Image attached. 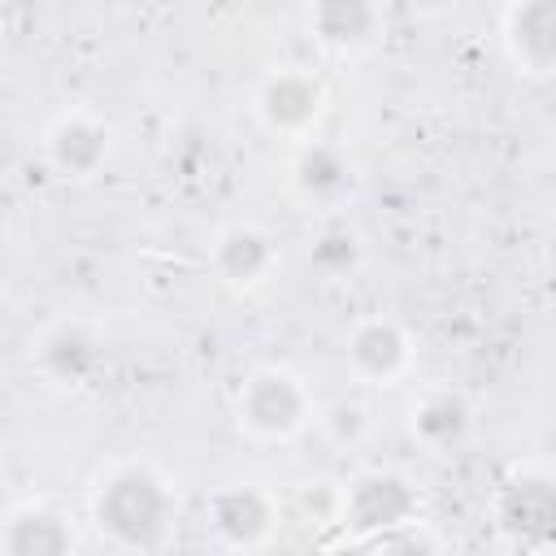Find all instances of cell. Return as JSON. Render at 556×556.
Returning <instances> with one entry per match:
<instances>
[{
  "label": "cell",
  "mask_w": 556,
  "mask_h": 556,
  "mask_svg": "<svg viewBox=\"0 0 556 556\" xmlns=\"http://www.w3.org/2000/svg\"><path fill=\"white\" fill-rule=\"evenodd\" d=\"M308 22L326 48L352 52L378 35V4L374 0H313Z\"/></svg>",
  "instance_id": "obj_11"
},
{
  "label": "cell",
  "mask_w": 556,
  "mask_h": 556,
  "mask_svg": "<svg viewBox=\"0 0 556 556\" xmlns=\"http://www.w3.org/2000/svg\"><path fill=\"white\" fill-rule=\"evenodd\" d=\"M348 356H352L356 374H365V378H374V382H387V378H395V374L404 369V361H408V339H404V330H400L395 321L369 317V321H361V326L352 330Z\"/></svg>",
  "instance_id": "obj_12"
},
{
  "label": "cell",
  "mask_w": 556,
  "mask_h": 556,
  "mask_svg": "<svg viewBox=\"0 0 556 556\" xmlns=\"http://www.w3.org/2000/svg\"><path fill=\"white\" fill-rule=\"evenodd\" d=\"M339 513H343V521H348L356 534L404 530V526H417V491H413L400 473L369 469V473H361V478L343 491Z\"/></svg>",
  "instance_id": "obj_3"
},
{
  "label": "cell",
  "mask_w": 556,
  "mask_h": 556,
  "mask_svg": "<svg viewBox=\"0 0 556 556\" xmlns=\"http://www.w3.org/2000/svg\"><path fill=\"white\" fill-rule=\"evenodd\" d=\"M326 421H330V430H334V439H339V443H356V439H361V430H365V408L343 400V404H334V408H330V417H326Z\"/></svg>",
  "instance_id": "obj_17"
},
{
  "label": "cell",
  "mask_w": 556,
  "mask_h": 556,
  "mask_svg": "<svg viewBox=\"0 0 556 556\" xmlns=\"http://www.w3.org/2000/svg\"><path fill=\"white\" fill-rule=\"evenodd\" d=\"M169 521H174V495L165 478L148 465H122L96 491V526L117 547H139V552L161 547Z\"/></svg>",
  "instance_id": "obj_1"
},
{
  "label": "cell",
  "mask_w": 556,
  "mask_h": 556,
  "mask_svg": "<svg viewBox=\"0 0 556 556\" xmlns=\"http://www.w3.org/2000/svg\"><path fill=\"white\" fill-rule=\"evenodd\" d=\"M208 521L230 547H256L274 530V500L261 486H222L208 500Z\"/></svg>",
  "instance_id": "obj_6"
},
{
  "label": "cell",
  "mask_w": 556,
  "mask_h": 556,
  "mask_svg": "<svg viewBox=\"0 0 556 556\" xmlns=\"http://www.w3.org/2000/svg\"><path fill=\"white\" fill-rule=\"evenodd\" d=\"M326 104V87L304 70H278L261 83L256 113L274 135H304Z\"/></svg>",
  "instance_id": "obj_5"
},
{
  "label": "cell",
  "mask_w": 556,
  "mask_h": 556,
  "mask_svg": "<svg viewBox=\"0 0 556 556\" xmlns=\"http://www.w3.org/2000/svg\"><path fill=\"white\" fill-rule=\"evenodd\" d=\"M308 261L321 269V274H348L356 261H361V239H356V230H348V226H321L317 235H313V243H308Z\"/></svg>",
  "instance_id": "obj_16"
},
{
  "label": "cell",
  "mask_w": 556,
  "mask_h": 556,
  "mask_svg": "<svg viewBox=\"0 0 556 556\" xmlns=\"http://www.w3.org/2000/svg\"><path fill=\"white\" fill-rule=\"evenodd\" d=\"M104 152H109V130H104L96 117L74 113V117H61V122L48 130V161H52L61 174H70V178L96 174L100 161H104Z\"/></svg>",
  "instance_id": "obj_10"
},
{
  "label": "cell",
  "mask_w": 556,
  "mask_h": 556,
  "mask_svg": "<svg viewBox=\"0 0 556 556\" xmlns=\"http://www.w3.org/2000/svg\"><path fill=\"white\" fill-rule=\"evenodd\" d=\"M469 430V404L452 391H434L413 408V434L430 447H452Z\"/></svg>",
  "instance_id": "obj_14"
},
{
  "label": "cell",
  "mask_w": 556,
  "mask_h": 556,
  "mask_svg": "<svg viewBox=\"0 0 556 556\" xmlns=\"http://www.w3.org/2000/svg\"><path fill=\"white\" fill-rule=\"evenodd\" d=\"M213 265L226 282L252 287L274 269V243L256 226H230V230H222V239L213 248Z\"/></svg>",
  "instance_id": "obj_13"
},
{
  "label": "cell",
  "mask_w": 556,
  "mask_h": 556,
  "mask_svg": "<svg viewBox=\"0 0 556 556\" xmlns=\"http://www.w3.org/2000/svg\"><path fill=\"white\" fill-rule=\"evenodd\" d=\"M35 356H39V369H43L52 382L78 387V382H87V378L96 374V365H100V343H96V334H91L87 326H78V321H56L52 330H43Z\"/></svg>",
  "instance_id": "obj_7"
},
{
  "label": "cell",
  "mask_w": 556,
  "mask_h": 556,
  "mask_svg": "<svg viewBox=\"0 0 556 556\" xmlns=\"http://www.w3.org/2000/svg\"><path fill=\"white\" fill-rule=\"evenodd\" d=\"M239 417L265 439H287L308 417V395L287 369H256L239 391Z\"/></svg>",
  "instance_id": "obj_4"
},
{
  "label": "cell",
  "mask_w": 556,
  "mask_h": 556,
  "mask_svg": "<svg viewBox=\"0 0 556 556\" xmlns=\"http://www.w3.org/2000/svg\"><path fill=\"white\" fill-rule=\"evenodd\" d=\"M0 552L4 556H65L74 552V530L61 513L43 504H26L4 521Z\"/></svg>",
  "instance_id": "obj_9"
},
{
  "label": "cell",
  "mask_w": 556,
  "mask_h": 556,
  "mask_svg": "<svg viewBox=\"0 0 556 556\" xmlns=\"http://www.w3.org/2000/svg\"><path fill=\"white\" fill-rule=\"evenodd\" d=\"M508 48L534 74H556V0H517L508 13Z\"/></svg>",
  "instance_id": "obj_8"
},
{
  "label": "cell",
  "mask_w": 556,
  "mask_h": 556,
  "mask_svg": "<svg viewBox=\"0 0 556 556\" xmlns=\"http://www.w3.org/2000/svg\"><path fill=\"white\" fill-rule=\"evenodd\" d=\"M408 4H413L417 13H439V9H447L452 0H408Z\"/></svg>",
  "instance_id": "obj_18"
},
{
  "label": "cell",
  "mask_w": 556,
  "mask_h": 556,
  "mask_svg": "<svg viewBox=\"0 0 556 556\" xmlns=\"http://www.w3.org/2000/svg\"><path fill=\"white\" fill-rule=\"evenodd\" d=\"M495 526L517 547H556V478L517 473L495 495Z\"/></svg>",
  "instance_id": "obj_2"
},
{
  "label": "cell",
  "mask_w": 556,
  "mask_h": 556,
  "mask_svg": "<svg viewBox=\"0 0 556 556\" xmlns=\"http://www.w3.org/2000/svg\"><path fill=\"white\" fill-rule=\"evenodd\" d=\"M291 182L308 200H330L348 187V161L326 143H308V148H300V156L291 165Z\"/></svg>",
  "instance_id": "obj_15"
}]
</instances>
